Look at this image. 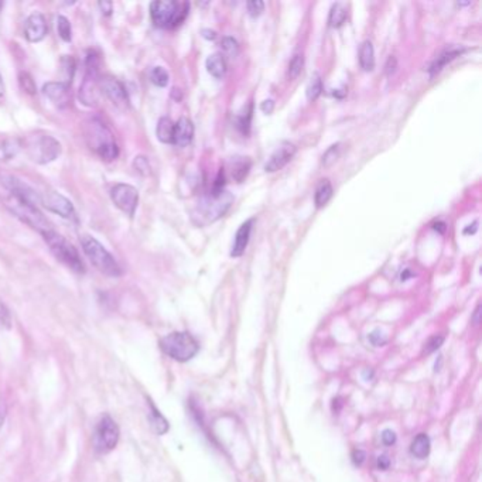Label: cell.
Listing matches in <instances>:
<instances>
[{
    "label": "cell",
    "instance_id": "1",
    "mask_svg": "<svg viewBox=\"0 0 482 482\" xmlns=\"http://www.w3.org/2000/svg\"><path fill=\"white\" fill-rule=\"evenodd\" d=\"M82 132L88 148L102 160L112 161L119 156V148L117 145L115 136L99 118H90L83 123Z\"/></svg>",
    "mask_w": 482,
    "mask_h": 482
},
{
    "label": "cell",
    "instance_id": "2",
    "mask_svg": "<svg viewBox=\"0 0 482 482\" xmlns=\"http://www.w3.org/2000/svg\"><path fill=\"white\" fill-rule=\"evenodd\" d=\"M234 203V197L228 191L210 192L201 197L191 211V221L197 226H205L222 218L226 211L231 208Z\"/></svg>",
    "mask_w": 482,
    "mask_h": 482
},
{
    "label": "cell",
    "instance_id": "3",
    "mask_svg": "<svg viewBox=\"0 0 482 482\" xmlns=\"http://www.w3.org/2000/svg\"><path fill=\"white\" fill-rule=\"evenodd\" d=\"M81 246L85 257L105 276L118 277L122 274V269L115 258L106 250V248L94 237L83 235L81 238Z\"/></svg>",
    "mask_w": 482,
    "mask_h": 482
},
{
    "label": "cell",
    "instance_id": "4",
    "mask_svg": "<svg viewBox=\"0 0 482 482\" xmlns=\"http://www.w3.org/2000/svg\"><path fill=\"white\" fill-rule=\"evenodd\" d=\"M160 348L174 361L187 362L200 351V344L190 332H172L160 339Z\"/></svg>",
    "mask_w": 482,
    "mask_h": 482
},
{
    "label": "cell",
    "instance_id": "5",
    "mask_svg": "<svg viewBox=\"0 0 482 482\" xmlns=\"http://www.w3.org/2000/svg\"><path fill=\"white\" fill-rule=\"evenodd\" d=\"M5 207L14 215L17 217L21 222L27 223L30 228L36 230L37 232H40L41 235H44L46 232L51 231V225L50 222L44 218V215L39 211V208L30 203H26L23 200H19L17 197L12 195V194H6L3 198Z\"/></svg>",
    "mask_w": 482,
    "mask_h": 482
},
{
    "label": "cell",
    "instance_id": "6",
    "mask_svg": "<svg viewBox=\"0 0 482 482\" xmlns=\"http://www.w3.org/2000/svg\"><path fill=\"white\" fill-rule=\"evenodd\" d=\"M190 12V3L174 0H156L150 5V16L154 26L160 28H174L180 26Z\"/></svg>",
    "mask_w": 482,
    "mask_h": 482
},
{
    "label": "cell",
    "instance_id": "7",
    "mask_svg": "<svg viewBox=\"0 0 482 482\" xmlns=\"http://www.w3.org/2000/svg\"><path fill=\"white\" fill-rule=\"evenodd\" d=\"M43 238H44L46 243L48 245L50 252L54 254V258L57 261L61 262L63 265H66L67 268H70L75 273L85 272V266H83V262L81 261L78 250L63 235L57 234L54 230H51V231L46 232L43 235Z\"/></svg>",
    "mask_w": 482,
    "mask_h": 482
},
{
    "label": "cell",
    "instance_id": "8",
    "mask_svg": "<svg viewBox=\"0 0 482 482\" xmlns=\"http://www.w3.org/2000/svg\"><path fill=\"white\" fill-rule=\"evenodd\" d=\"M24 150L34 163L47 164L54 161L61 153V145L48 134H32L24 140Z\"/></svg>",
    "mask_w": 482,
    "mask_h": 482
},
{
    "label": "cell",
    "instance_id": "9",
    "mask_svg": "<svg viewBox=\"0 0 482 482\" xmlns=\"http://www.w3.org/2000/svg\"><path fill=\"white\" fill-rule=\"evenodd\" d=\"M98 59L94 52H88L87 57V74L79 87V101L87 106H97L99 102L98 87Z\"/></svg>",
    "mask_w": 482,
    "mask_h": 482
},
{
    "label": "cell",
    "instance_id": "10",
    "mask_svg": "<svg viewBox=\"0 0 482 482\" xmlns=\"http://www.w3.org/2000/svg\"><path fill=\"white\" fill-rule=\"evenodd\" d=\"M119 428L110 416H103L98 426L95 429V436H94V444L95 450L101 454H106V452L112 451L118 445L119 441Z\"/></svg>",
    "mask_w": 482,
    "mask_h": 482
},
{
    "label": "cell",
    "instance_id": "11",
    "mask_svg": "<svg viewBox=\"0 0 482 482\" xmlns=\"http://www.w3.org/2000/svg\"><path fill=\"white\" fill-rule=\"evenodd\" d=\"M98 87L99 91L113 103L117 108L125 110L129 108V97L128 92L123 87V83L121 81H118L117 78L105 75V77H99L98 79Z\"/></svg>",
    "mask_w": 482,
    "mask_h": 482
},
{
    "label": "cell",
    "instance_id": "12",
    "mask_svg": "<svg viewBox=\"0 0 482 482\" xmlns=\"http://www.w3.org/2000/svg\"><path fill=\"white\" fill-rule=\"evenodd\" d=\"M110 198L123 214L133 217L139 204V192L133 185L129 184H117L110 190Z\"/></svg>",
    "mask_w": 482,
    "mask_h": 482
},
{
    "label": "cell",
    "instance_id": "13",
    "mask_svg": "<svg viewBox=\"0 0 482 482\" xmlns=\"http://www.w3.org/2000/svg\"><path fill=\"white\" fill-rule=\"evenodd\" d=\"M0 181H2V185L5 187V190L9 194L17 197L19 200L30 203L36 207H37V204H40V194L34 188L28 185L27 183L17 179L16 176L0 174Z\"/></svg>",
    "mask_w": 482,
    "mask_h": 482
},
{
    "label": "cell",
    "instance_id": "14",
    "mask_svg": "<svg viewBox=\"0 0 482 482\" xmlns=\"http://www.w3.org/2000/svg\"><path fill=\"white\" fill-rule=\"evenodd\" d=\"M40 204L43 207L57 215H60L63 218H74L75 217V210L72 203L66 198L63 194L57 191H46L40 194Z\"/></svg>",
    "mask_w": 482,
    "mask_h": 482
},
{
    "label": "cell",
    "instance_id": "15",
    "mask_svg": "<svg viewBox=\"0 0 482 482\" xmlns=\"http://www.w3.org/2000/svg\"><path fill=\"white\" fill-rule=\"evenodd\" d=\"M297 148L290 143V141H283V143L273 152V154L269 157L268 163L265 164L266 173H274L285 167L296 154Z\"/></svg>",
    "mask_w": 482,
    "mask_h": 482
},
{
    "label": "cell",
    "instance_id": "16",
    "mask_svg": "<svg viewBox=\"0 0 482 482\" xmlns=\"http://www.w3.org/2000/svg\"><path fill=\"white\" fill-rule=\"evenodd\" d=\"M43 92L59 108H66L71 102V88L68 82H47L43 87Z\"/></svg>",
    "mask_w": 482,
    "mask_h": 482
},
{
    "label": "cell",
    "instance_id": "17",
    "mask_svg": "<svg viewBox=\"0 0 482 482\" xmlns=\"http://www.w3.org/2000/svg\"><path fill=\"white\" fill-rule=\"evenodd\" d=\"M47 21L43 14L33 13L24 23V36L30 43H39L47 36Z\"/></svg>",
    "mask_w": 482,
    "mask_h": 482
},
{
    "label": "cell",
    "instance_id": "18",
    "mask_svg": "<svg viewBox=\"0 0 482 482\" xmlns=\"http://www.w3.org/2000/svg\"><path fill=\"white\" fill-rule=\"evenodd\" d=\"M253 223H254V219L250 218V219H248L246 222H243L239 226V230L237 231V235H235V241H234L232 249H231V257L232 258H241L242 254L245 253V249H246V246L249 243V239H250V232H252V228H253Z\"/></svg>",
    "mask_w": 482,
    "mask_h": 482
},
{
    "label": "cell",
    "instance_id": "19",
    "mask_svg": "<svg viewBox=\"0 0 482 482\" xmlns=\"http://www.w3.org/2000/svg\"><path fill=\"white\" fill-rule=\"evenodd\" d=\"M194 137V125L188 118H180L177 123H174L173 133V145L179 148H185L191 143Z\"/></svg>",
    "mask_w": 482,
    "mask_h": 482
},
{
    "label": "cell",
    "instance_id": "20",
    "mask_svg": "<svg viewBox=\"0 0 482 482\" xmlns=\"http://www.w3.org/2000/svg\"><path fill=\"white\" fill-rule=\"evenodd\" d=\"M464 51H465V50L461 48V47H460V48H459V47H448V48H445L444 51H441V52L436 57L434 61L430 64V67H429L430 75L439 74L447 64H450L452 60L457 59V57L461 55Z\"/></svg>",
    "mask_w": 482,
    "mask_h": 482
},
{
    "label": "cell",
    "instance_id": "21",
    "mask_svg": "<svg viewBox=\"0 0 482 482\" xmlns=\"http://www.w3.org/2000/svg\"><path fill=\"white\" fill-rule=\"evenodd\" d=\"M359 66L363 71H372L375 68V51L370 40H365L359 47Z\"/></svg>",
    "mask_w": 482,
    "mask_h": 482
},
{
    "label": "cell",
    "instance_id": "22",
    "mask_svg": "<svg viewBox=\"0 0 482 482\" xmlns=\"http://www.w3.org/2000/svg\"><path fill=\"white\" fill-rule=\"evenodd\" d=\"M207 70L214 78L221 79L226 74V61L223 55L218 52L210 55L207 59Z\"/></svg>",
    "mask_w": 482,
    "mask_h": 482
},
{
    "label": "cell",
    "instance_id": "23",
    "mask_svg": "<svg viewBox=\"0 0 482 482\" xmlns=\"http://www.w3.org/2000/svg\"><path fill=\"white\" fill-rule=\"evenodd\" d=\"M173 133H174V122L167 117H163L157 123V129H156L157 139L163 141V143H173Z\"/></svg>",
    "mask_w": 482,
    "mask_h": 482
},
{
    "label": "cell",
    "instance_id": "24",
    "mask_svg": "<svg viewBox=\"0 0 482 482\" xmlns=\"http://www.w3.org/2000/svg\"><path fill=\"white\" fill-rule=\"evenodd\" d=\"M347 6L341 2H337L331 6V10H330V14H328V24L330 27L332 28H338V27H341L345 20H347Z\"/></svg>",
    "mask_w": 482,
    "mask_h": 482
},
{
    "label": "cell",
    "instance_id": "25",
    "mask_svg": "<svg viewBox=\"0 0 482 482\" xmlns=\"http://www.w3.org/2000/svg\"><path fill=\"white\" fill-rule=\"evenodd\" d=\"M410 451L416 459H420V460L426 459L430 452V439L428 437V434H419L413 440Z\"/></svg>",
    "mask_w": 482,
    "mask_h": 482
},
{
    "label": "cell",
    "instance_id": "26",
    "mask_svg": "<svg viewBox=\"0 0 482 482\" xmlns=\"http://www.w3.org/2000/svg\"><path fill=\"white\" fill-rule=\"evenodd\" d=\"M332 194H334V188L331 185V183L328 180H323L320 183V185L317 187L316 190V194H314V204L317 208H323L325 207L330 200L332 198Z\"/></svg>",
    "mask_w": 482,
    "mask_h": 482
},
{
    "label": "cell",
    "instance_id": "27",
    "mask_svg": "<svg viewBox=\"0 0 482 482\" xmlns=\"http://www.w3.org/2000/svg\"><path fill=\"white\" fill-rule=\"evenodd\" d=\"M249 168H250V161L248 159H243V157L237 159L231 164V177L237 183H242L249 173Z\"/></svg>",
    "mask_w": 482,
    "mask_h": 482
},
{
    "label": "cell",
    "instance_id": "28",
    "mask_svg": "<svg viewBox=\"0 0 482 482\" xmlns=\"http://www.w3.org/2000/svg\"><path fill=\"white\" fill-rule=\"evenodd\" d=\"M149 420L153 430L157 434H164L168 430V421L163 417V414L156 409V406L153 403H150V413H149Z\"/></svg>",
    "mask_w": 482,
    "mask_h": 482
},
{
    "label": "cell",
    "instance_id": "29",
    "mask_svg": "<svg viewBox=\"0 0 482 482\" xmlns=\"http://www.w3.org/2000/svg\"><path fill=\"white\" fill-rule=\"evenodd\" d=\"M321 94H323V79H321L320 74L316 72V74H313V77H311V79L307 85L305 95H307L308 101H316Z\"/></svg>",
    "mask_w": 482,
    "mask_h": 482
},
{
    "label": "cell",
    "instance_id": "30",
    "mask_svg": "<svg viewBox=\"0 0 482 482\" xmlns=\"http://www.w3.org/2000/svg\"><path fill=\"white\" fill-rule=\"evenodd\" d=\"M57 30H59V34L64 41H71L72 28H71L70 20L66 16L57 17Z\"/></svg>",
    "mask_w": 482,
    "mask_h": 482
},
{
    "label": "cell",
    "instance_id": "31",
    "mask_svg": "<svg viewBox=\"0 0 482 482\" xmlns=\"http://www.w3.org/2000/svg\"><path fill=\"white\" fill-rule=\"evenodd\" d=\"M303 67H304V57L303 54H294L293 55V59L290 60L289 63V78L290 79H294L300 75V72L303 71Z\"/></svg>",
    "mask_w": 482,
    "mask_h": 482
},
{
    "label": "cell",
    "instance_id": "32",
    "mask_svg": "<svg viewBox=\"0 0 482 482\" xmlns=\"http://www.w3.org/2000/svg\"><path fill=\"white\" fill-rule=\"evenodd\" d=\"M150 79L156 85V87L164 88L168 83V72L163 67H154L150 71Z\"/></svg>",
    "mask_w": 482,
    "mask_h": 482
},
{
    "label": "cell",
    "instance_id": "33",
    "mask_svg": "<svg viewBox=\"0 0 482 482\" xmlns=\"http://www.w3.org/2000/svg\"><path fill=\"white\" fill-rule=\"evenodd\" d=\"M19 83H20V87H21L27 94L34 95V94L37 92L36 82H34V79L32 78L30 74L20 72V75H19Z\"/></svg>",
    "mask_w": 482,
    "mask_h": 482
},
{
    "label": "cell",
    "instance_id": "34",
    "mask_svg": "<svg viewBox=\"0 0 482 482\" xmlns=\"http://www.w3.org/2000/svg\"><path fill=\"white\" fill-rule=\"evenodd\" d=\"M133 167H134L136 172L141 176H148L150 173V164L145 156H137L133 160Z\"/></svg>",
    "mask_w": 482,
    "mask_h": 482
},
{
    "label": "cell",
    "instance_id": "35",
    "mask_svg": "<svg viewBox=\"0 0 482 482\" xmlns=\"http://www.w3.org/2000/svg\"><path fill=\"white\" fill-rule=\"evenodd\" d=\"M10 328H12L10 311L3 303H0V331L10 330Z\"/></svg>",
    "mask_w": 482,
    "mask_h": 482
},
{
    "label": "cell",
    "instance_id": "36",
    "mask_svg": "<svg viewBox=\"0 0 482 482\" xmlns=\"http://www.w3.org/2000/svg\"><path fill=\"white\" fill-rule=\"evenodd\" d=\"M339 146H341V145L337 143V145L331 146V148L324 153V156H323V165L328 167V165H331V164L338 159V156H339Z\"/></svg>",
    "mask_w": 482,
    "mask_h": 482
},
{
    "label": "cell",
    "instance_id": "37",
    "mask_svg": "<svg viewBox=\"0 0 482 482\" xmlns=\"http://www.w3.org/2000/svg\"><path fill=\"white\" fill-rule=\"evenodd\" d=\"M246 8L252 17H258L265 10V3L261 2V0H250V2L246 3Z\"/></svg>",
    "mask_w": 482,
    "mask_h": 482
},
{
    "label": "cell",
    "instance_id": "38",
    "mask_svg": "<svg viewBox=\"0 0 482 482\" xmlns=\"http://www.w3.org/2000/svg\"><path fill=\"white\" fill-rule=\"evenodd\" d=\"M444 343V337L443 335H434L432 337L429 341L426 343V347H424V352L426 354H432L436 350H439Z\"/></svg>",
    "mask_w": 482,
    "mask_h": 482
},
{
    "label": "cell",
    "instance_id": "39",
    "mask_svg": "<svg viewBox=\"0 0 482 482\" xmlns=\"http://www.w3.org/2000/svg\"><path fill=\"white\" fill-rule=\"evenodd\" d=\"M250 118H252V105L249 106V110H245V115H241L238 119V128L242 130V133H248L250 128Z\"/></svg>",
    "mask_w": 482,
    "mask_h": 482
},
{
    "label": "cell",
    "instance_id": "40",
    "mask_svg": "<svg viewBox=\"0 0 482 482\" xmlns=\"http://www.w3.org/2000/svg\"><path fill=\"white\" fill-rule=\"evenodd\" d=\"M221 46H222V50H223L225 52L232 54V55H235V54L238 52V48H239L237 40L232 39V37H223Z\"/></svg>",
    "mask_w": 482,
    "mask_h": 482
},
{
    "label": "cell",
    "instance_id": "41",
    "mask_svg": "<svg viewBox=\"0 0 482 482\" xmlns=\"http://www.w3.org/2000/svg\"><path fill=\"white\" fill-rule=\"evenodd\" d=\"M368 338H370V341H371V344L372 345H375V347H383L386 343H388V338L379 331V330H376V331H374V332H371L370 334V337H368Z\"/></svg>",
    "mask_w": 482,
    "mask_h": 482
},
{
    "label": "cell",
    "instance_id": "42",
    "mask_svg": "<svg viewBox=\"0 0 482 482\" xmlns=\"http://www.w3.org/2000/svg\"><path fill=\"white\" fill-rule=\"evenodd\" d=\"M9 141V145L10 146H8L6 145V141H5V143H3V152H5V156L9 159V157H12V156H14L16 153H17V150L20 149V145H19V141L17 140H8Z\"/></svg>",
    "mask_w": 482,
    "mask_h": 482
},
{
    "label": "cell",
    "instance_id": "43",
    "mask_svg": "<svg viewBox=\"0 0 482 482\" xmlns=\"http://www.w3.org/2000/svg\"><path fill=\"white\" fill-rule=\"evenodd\" d=\"M381 437H382L383 444H386V445H393L396 443V434L392 430H383Z\"/></svg>",
    "mask_w": 482,
    "mask_h": 482
},
{
    "label": "cell",
    "instance_id": "44",
    "mask_svg": "<svg viewBox=\"0 0 482 482\" xmlns=\"http://www.w3.org/2000/svg\"><path fill=\"white\" fill-rule=\"evenodd\" d=\"M352 461L355 465H362L365 461V452L362 450H355L352 452Z\"/></svg>",
    "mask_w": 482,
    "mask_h": 482
},
{
    "label": "cell",
    "instance_id": "45",
    "mask_svg": "<svg viewBox=\"0 0 482 482\" xmlns=\"http://www.w3.org/2000/svg\"><path fill=\"white\" fill-rule=\"evenodd\" d=\"M6 416H8V408H6V403L5 401L0 398V429L3 428V424H5V420H6Z\"/></svg>",
    "mask_w": 482,
    "mask_h": 482
},
{
    "label": "cell",
    "instance_id": "46",
    "mask_svg": "<svg viewBox=\"0 0 482 482\" xmlns=\"http://www.w3.org/2000/svg\"><path fill=\"white\" fill-rule=\"evenodd\" d=\"M99 8H101L102 13L106 14V16H109L112 13V10H113V6H112L110 2H99Z\"/></svg>",
    "mask_w": 482,
    "mask_h": 482
},
{
    "label": "cell",
    "instance_id": "47",
    "mask_svg": "<svg viewBox=\"0 0 482 482\" xmlns=\"http://www.w3.org/2000/svg\"><path fill=\"white\" fill-rule=\"evenodd\" d=\"M273 108H274V102H273L272 99L265 101V102L261 105V109H262L265 113H272V112H273Z\"/></svg>",
    "mask_w": 482,
    "mask_h": 482
},
{
    "label": "cell",
    "instance_id": "48",
    "mask_svg": "<svg viewBox=\"0 0 482 482\" xmlns=\"http://www.w3.org/2000/svg\"><path fill=\"white\" fill-rule=\"evenodd\" d=\"M389 464H390V461H389V459L386 456H381L378 459V468L379 470H388Z\"/></svg>",
    "mask_w": 482,
    "mask_h": 482
},
{
    "label": "cell",
    "instance_id": "49",
    "mask_svg": "<svg viewBox=\"0 0 482 482\" xmlns=\"http://www.w3.org/2000/svg\"><path fill=\"white\" fill-rule=\"evenodd\" d=\"M203 36L207 40H215L217 39V33L214 30H203Z\"/></svg>",
    "mask_w": 482,
    "mask_h": 482
},
{
    "label": "cell",
    "instance_id": "50",
    "mask_svg": "<svg viewBox=\"0 0 482 482\" xmlns=\"http://www.w3.org/2000/svg\"><path fill=\"white\" fill-rule=\"evenodd\" d=\"M476 230H478V222H474L472 225H468V228H465L464 230V234H475L476 232Z\"/></svg>",
    "mask_w": 482,
    "mask_h": 482
},
{
    "label": "cell",
    "instance_id": "51",
    "mask_svg": "<svg viewBox=\"0 0 482 482\" xmlns=\"http://www.w3.org/2000/svg\"><path fill=\"white\" fill-rule=\"evenodd\" d=\"M479 313H481V307L478 305V307H476V310H475V313H474V319H472L475 324H478V323H479Z\"/></svg>",
    "mask_w": 482,
    "mask_h": 482
},
{
    "label": "cell",
    "instance_id": "52",
    "mask_svg": "<svg viewBox=\"0 0 482 482\" xmlns=\"http://www.w3.org/2000/svg\"><path fill=\"white\" fill-rule=\"evenodd\" d=\"M2 8H3V3H2V2H0V10H2Z\"/></svg>",
    "mask_w": 482,
    "mask_h": 482
}]
</instances>
